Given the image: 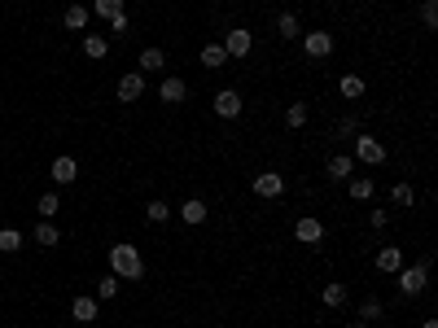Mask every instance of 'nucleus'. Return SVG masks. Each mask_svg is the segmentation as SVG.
<instances>
[{
	"mask_svg": "<svg viewBox=\"0 0 438 328\" xmlns=\"http://www.w3.org/2000/svg\"><path fill=\"white\" fill-rule=\"evenodd\" d=\"M110 276H118V280H140V276H145L140 250H136L132 241H118V245H110Z\"/></svg>",
	"mask_w": 438,
	"mask_h": 328,
	"instance_id": "nucleus-1",
	"label": "nucleus"
},
{
	"mask_svg": "<svg viewBox=\"0 0 438 328\" xmlns=\"http://www.w3.org/2000/svg\"><path fill=\"white\" fill-rule=\"evenodd\" d=\"M430 254H425V259L421 263H412V267H399V294H404V298H417V294H425V285H430Z\"/></svg>",
	"mask_w": 438,
	"mask_h": 328,
	"instance_id": "nucleus-2",
	"label": "nucleus"
},
{
	"mask_svg": "<svg viewBox=\"0 0 438 328\" xmlns=\"http://www.w3.org/2000/svg\"><path fill=\"white\" fill-rule=\"evenodd\" d=\"M355 167H382L386 162V145L377 136H369V132H355Z\"/></svg>",
	"mask_w": 438,
	"mask_h": 328,
	"instance_id": "nucleus-3",
	"label": "nucleus"
},
{
	"mask_svg": "<svg viewBox=\"0 0 438 328\" xmlns=\"http://www.w3.org/2000/svg\"><path fill=\"white\" fill-rule=\"evenodd\" d=\"M254 49V35L245 27H232L228 35H223V53H228V62H241V57H250Z\"/></svg>",
	"mask_w": 438,
	"mask_h": 328,
	"instance_id": "nucleus-4",
	"label": "nucleus"
},
{
	"mask_svg": "<svg viewBox=\"0 0 438 328\" xmlns=\"http://www.w3.org/2000/svg\"><path fill=\"white\" fill-rule=\"evenodd\" d=\"M254 197H263V202L285 197V175H281V171H259L254 175Z\"/></svg>",
	"mask_w": 438,
	"mask_h": 328,
	"instance_id": "nucleus-5",
	"label": "nucleus"
},
{
	"mask_svg": "<svg viewBox=\"0 0 438 328\" xmlns=\"http://www.w3.org/2000/svg\"><path fill=\"white\" fill-rule=\"evenodd\" d=\"M241 110H245V97L237 88H219L215 92V114L219 119H241Z\"/></svg>",
	"mask_w": 438,
	"mask_h": 328,
	"instance_id": "nucleus-6",
	"label": "nucleus"
},
{
	"mask_svg": "<svg viewBox=\"0 0 438 328\" xmlns=\"http://www.w3.org/2000/svg\"><path fill=\"white\" fill-rule=\"evenodd\" d=\"M294 241H298V245H320L325 241V224L316 215H303L298 224H294Z\"/></svg>",
	"mask_w": 438,
	"mask_h": 328,
	"instance_id": "nucleus-7",
	"label": "nucleus"
},
{
	"mask_svg": "<svg viewBox=\"0 0 438 328\" xmlns=\"http://www.w3.org/2000/svg\"><path fill=\"white\" fill-rule=\"evenodd\" d=\"M303 53L316 57V62H325V57L333 53V35H329V31H307L303 35Z\"/></svg>",
	"mask_w": 438,
	"mask_h": 328,
	"instance_id": "nucleus-8",
	"label": "nucleus"
},
{
	"mask_svg": "<svg viewBox=\"0 0 438 328\" xmlns=\"http://www.w3.org/2000/svg\"><path fill=\"white\" fill-rule=\"evenodd\" d=\"M140 97H145V75H140V70H127V75L118 79V101L132 105V101H140Z\"/></svg>",
	"mask_w": 438,
	"mask_h": 328,
	"instance_id": "nucleus-9",
	"label": "nucleus"
},
{
	"mask_svg": "<svg viewBox=\"0 0 438 328\" xmlns=\"http://www.w3.org/2000/svg\"><path fill=\"white\" fill-rule=\"evenodd\" d=\"M325 175H329L333 184H347L351 175H355V158H351V154H333V158L325 162Z\"/></svg>",
	"mask_w": 438,
	"mask_h": 328,
	"instance_id": "nucleus-10",
	"label": "nucleus"
},
{
	"mask_svg": "<svg viewBox=\"0 0 438 328\" xmlns=\"http://www.w3.org/2000/svg\"><path fill=\"white\" fill-rule=\"evenodd\" d=\"M158 97L167 101V105H180V101L188 97V84H184L180 75H167V79H162V84H158Z\"/></svg>",
	"mask_w": 438,
	"mask_h": 328,
	"instance_id": "nucleus-11",
	"label": "nucleus"
},
{
	"mask_svg": "<svg viewBox=\"0 0 438 328\" xmlns=\"http://www.w3.org/2000/svg\"><path fill=\"white\" fill-rule=\"evenodd\" d=\"M49 175H53V184H75V175H79V162L70 158V154H62V158H53Z\"/></svg>",
	"mask_w": 438,
	"mask_h": 328,
	"instance_id": "nucleus-12",
	"label": "nucleus"
},
{
	"mask_svg": "<svg viewBox=\"0 0 438 328\" xmlns=\"http://www.w3.org/2000/svg\"><path fill=\"white\" fill-rule=\"evenodd\" d=\"M97 311L101 307H97V298H92V294H79L75 302H70V315H75L79 324H92V320H97Z\"/></svg>",
	"mask_w": 438,
	"mask_h": 328,
	"instance_id": "nucleus-13",
	"label": "nucleus"
},
{
	"mask_svg": "<svg viewBox=\"0 0 438 328\" xmlns=\"http://www.w3.org/2000/svg\"><path fill=\"white\" fill-rule=\"evenodd\" d=\"M206 215H210V210H206V202H202V197H188V202L180 206V219H184V224H188V228H197V224H206Z\"/></svg>",
	"mask_w": 438,
	"mask_h": 328,
	"instance_id": "nucleus-14",
	"label": "nucleus"
},
{
	"mask_svg": "<svg viewBox=\"0 0 438 328\" xmlns=\"http://www.w3.org/2000/svg\"><path fill=\"white\" fill-rule=\"evenodd\" d=\"M347 193H351V202H369V197L377 193V184L369 180V175H351V180H347Z\"/></svg>",
	"mask_w": 438,
	"mask_h": 328,
	"instance_id": "nucleus-15",
	"label": "nucleus"
},
{
	"mask_svg": "<svg viewBox=\"0 0 438 328\" xmlns=\"http://www.w3.org/2000/svg\"><path fill=\"white\" fill-rule=\"evenodd\" d=\"M31 237H35V241H40V245H44V250H53V245H57V241H62V228H57V224H53V219H40V224H35V232H31Z\"/></svg>",
	"mask_w": 438,
	"mask_h": 328,
	"instance_id": "nucleus-16",
	"label": "nucleus"
},
{
	"mask_svg": "<svg viewBox=\"0 0 438 328\" xmlns=\"http://www.w3.org/2000/svg\"><path fill=\"white\" fill-rule=\"evenodd\" d=\"M399 267H404V254H399L395 245H382V250H377V272H390V276H395Z\"/></svg>",
	"mask_w": 438,
	"mask_h": 328,
	"instance_id": "nucleus-17",
	"label": "nucleus"
},
{
	"mask_svg": "<svg viewBox=\"0 0 438 328\" xmlns=\"http://www.w3.org/2000/svg\"><path fill=\"white\" fill-rule=\"evenodd\" d=\"M276 35H281V40H298V35H303L298 14H289V9H285V14H276Z\"/></svg>",
	"mask_w": 438,
	"mask_h": 328,
	"instance_id": "nucleus-18",
	"label": "nucleus"
},
{
	"mask_svg": "<svg viewBox=\"0 0 438 328\" xmlns=\"http://www.w3.org/2000/svg\"><path fill=\"white\" fill-rule=\"evenodd\" d=\"M202 66H206V70H223V66H228L223 44H202Z\"/></svg>",
	"mask_w": 438,
	"mask_h": 328,
	"instance_id": "nucleus-19",
	"label": "nucleus"
},
{
	"mask_svg": "<svg viewBox=\"0 0 438 328\" xmlns=\"http://www.w3.org/2000/svg\"><path fill=\"white\" fill-rule=\"evenodd\" d=\"M88 18H92V14H88L84 5H70L66 14H62V27H66V31H84V27H88Z\"/></svg>",
	"mask_w": 438,
	"mask_h": 328,
	"instance_id": "nucleus-20",
	"label": "nucleus"
},
{
	"mask_svg": "<svg viewBox=\"0 0 438 328\" xmlns=\"http://www.w3.org/2000/svg\"><path fill=\"white\" fill-rule=\"evenodd\" d=\"M162 66H167V53L149 44V49L140 53V75H153V70H162Z\"/></svg>",
	"mask_w": 438,
	"mask_h": 328,
	"instance_id": "nucleus-21",
	"label": "nucleus"
},
{
	"mask_svg": "<svg viewBox=\"0 0 438 328\" xmlns=\"http://www.w3.org/2000/svg\"><path fill=\"white\" fill-rule=\"evenodd\" d=\"M338 92H342V97H347V101H360L364 92H369V84H364L360 75H342V84H338Z\"/></svg>",
	"mask_w": 438,
	"mask_h": 328,
	"instance_id": "nucleus-22",
	"label": "nucleus"
},
{
	"mask_svg": "<svg viewBox=\"0 0 438 328\" xmlns=\"http://www.w3.org/2000/svg\"><path fill=\"white\" fill-rule=\"evenodd\" d=\"M390 202H395V206H404V210H412V206H417V189H412L408 180H399L395 189H390Z\"/></svg>",
	"mask_w": 438,
	"mask_h": 328,
	"instance_id": "nucleus-23",
	"label": "nucleus"
},
{
	"mask_svg": "<svg viewBox=\"0 0 438 328\" xmlns=\"http://www.w3.org/2000/svg\"><path fill=\"white\" fill-rule=\"evenodd\" d=\"M355 311H360V324H373V320H382V315H386V302L382 298H364Z\"/></svg>",
	"mask_w": 438,
	"mask_h": 328,
	"instance_id": "nucleus-24",
	"label": "nucleus"
},
{
	"mask_svg": "<svg viewBox=\"0 0 438 328\" xmlns=\"http://www.w3.org/2000/svg\"><path fill=\"white\" fill-rule=\"evenodd\" d=\"M320 302H325V307H347V302H351V294H347V285H342V280H333V285H325Z\"/></svg>",
	"mask_w": 438,
	"mask_h": 328,
	"instance_id": "nucleus-25",
	"label": "nucleus"
},
{
	"mask_svg": "<svg viewBox=\"0 0 438 328\" xmlns=\"http://www.w3.org/2000/svg\"><path fill=\"white\" fill-rule=\"evenodd\" d=\"M307 119H311V110H307V101H294L285 110V127L289 132H298V127H307Z\"/></svg>",
	"mask_w": 438,
	"mask_h": 328,
	"instance_id": "nucleus-26",
	"label": "nucleus"
},
{
	"mask_svg": "<svg viewBox=\"0 0 438 328\" xmlns=\"http://www.w3.org/2000/svg\"><path fill=\"white\" fill-rule=\"evenodd\" d=\"M35 210H40V219H57V210H62V197H57V193H40Z\"/></svg>",
	"mask_w": 438,
	"mask_h": 328,
	"instance_id": "nucleus-27",
	"label": "nucleus"
},
{
	"mask_svg": "<svg viewBox=\"0 0 438 328\" xmlns=\"http://www.w3.org/2000/svg\"><path fill=\"white\" fill-rule=\"evenodd\" d=\"M22 250V232L18 228H0V254H18Z\"/></svg>",
	"mask_w": 438,
	"mask_h": 328,
	"instance_id": "nucleus-28",
	"label": "nucleus"
},
{
	"mask_svg": "<svg viewBox=\"0 0 438 328\" xmlns=\"http://www.w3.org/2000/svg\"><path fill=\"white\" fill-rule=\"evenodd\" d=\"M84 53H88V57H97V62H101V57L110 53V40H105V35H84Z\"/></svg>",
	"mask_w": 438,
	"mask_h": 328,
	"instance_id": "nucleus-29",
	"label": "nucleus"
},
{
	"mask_svg": "<svg viewBox=\"0 0 438 328\" xmlns=\"http://www.w3.org/2000/svg\"><path fill=\"white\" fill-rule=\"evenodd\" d=\"M145 219H149V224H167V219H171V206H167V202H149V206H145Z\"/></svg>",
	"mask_w": 438,
	"mask_h": 328,
	"instance_id": "nucleus-30",
	"label": "nucleus"
},
{
	"mask_svg": "<svg viewBox=\"0 0 438 328\" xmlns=\"http://www.w3.org/2000/svg\"><path fill=\"white\" fill-rule=\"evenodd\" d=\"M88 14H97V18H114V14H123V0H97V9H88Z\"/></svg>",
	"mask_w": 438,
	"mask_h": 328,
	"instance_id": "nucleus-31",
	"label": "nucleus"
},
{
	"mask_svg": "<svg viewBox=\"0 0 438 328\" xmlns=\"http://www.w3.org/2000/svg\"><path fill=\"white\" fill-rule=\"evenodd\" d=\"M114 294H118V276H101V285H97V298H101V302H110Z\"/></svg>",
	"mask_w": 438,
	"mask_h": 328,
	"instance_id": "nucleus-32",
	"label": "nucleus"
},
{
	"mask_svg": "<svg viewBox=\"0 0 438 328\" xmlns=\"http://www.w3.org/2000/svg\"><path fill=\"white\" fill-rule=\"evenodd\" d=\"M421 22H425V31L438 27V5H434V0H425V5H421Z\"/></svg>",
	"mask_w": 438,
	"mask_h": 328,
	"instance_id": "nucleus-33",
	"label": "nucleus"
},
{
	"mask_svg": "<svg viewBox=\"0 0 438 328\" xmlns=\"http://www.w3.org/2000/svg\"><path fill=\"white\" fill-rule=\"evenodd\" d=\"M127 27H132V18H127V9H123V14H114V18H110V31H114V35H123Z\"/></svg>",
	"mask_w": 438,
	"mask_h": 328,
	"instance_id": "nucleus-34",
	"label": "nucleus"
},
{
	"mask_svg": "<svg viewBox=\"0 0 438 328\" xmlns=\"http://www.w3.org/2000/svg\"><path fill=\"white\" fill-rule=\"evenodd\" d=\"M369 224H373V228H390V210H382V206H377L373 215H369Z\"/></svg>",
	"mask_w": 438,
	"mask_h": 328,
	"instance_id": "nucleus-35",
	"label": "nucleus"
},
{
	"mask_svg": "<svg viewBox=\"0 0 438 328\" xmlns=\"http://www.w3.org/2000/svg\"><path fill=\"white\" fill-rule=\"evenodd\" d=\"M355 132H360V119H342L338 123V136H355Z\"/></svg>",
	"mask_w": 438,
	"mask_h": 328,
	"instance_id": "nucleus-36",
	"label": "nucleus"
},
{
	"mask_svg": "<svg viewBox=\"0 0 438 328\" xmlns=\"http://www.w3.org/2000/svg\"><path fill=\"white\" fill-rule=\"evenodd\" d=\"M421 328H438V320H425V324H421Z\"/></svg>",
	"mask_w": 438,
	"mask_h": 328,
	"instance_id": "nucleus-37",
	"label": "nucleus"
},
{
	"mask_svg": "<svg viewBox=\"0 0 438 328\" xmlns=\"http://www.w3.org/2000/svg\"><path fill=\"white\" fill-rule=\"evenodd\" d=\"M342 328H369V324H342Z\"/></svg>",
	"mask_w": 438,
	"mask_h": 328,
	"instance_id": "nucleus-38",
	"label": "nucleus"
},
{
	"mask_svg": "<svg viewBox=\"0 0 438 328\" xmlns=\"http://www.w3.org/2000/svg\"><path fill=\"white\" fill-rule=\"evenodd\" d=\"M206 5H219V0H206Z\"/></svg>",
	"mask_w": 438,
	"mask_h": 328,
	"instance_id": "nucleus-39",
	"label": "nucleus"
}]
</instances>
